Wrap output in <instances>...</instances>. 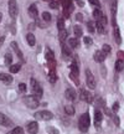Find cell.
<instances>
[{
	"mask_svg": "<svg viewBox=\"0 0 124 134\" xmlns=\"http://www.w3.org/2000/svg\"><path fill=\"white\" fill-rule=\"evenodd\" d=\"M123 68H124V62L122 60H117V62H115V71L120 72L123 71Z\"/></svg>",
	"mask_w": 124,
	"mask_h": 134,
	"instance_id": "obj_23",
	"label": "cell"
},
{
	"mask_svg": "<svg viewBox=\"0 0 124 134\" xmlns=\"http://www.w3.org/2000/svg\"><path fill=\"white\" fill-rule=\"evenodd\" d=\"M46 60H47V62H52V61H55V55H53V52L48 47L46 48Z\"/></svg>",
	"mask_w": 124,
	"mask_h": 134,
	"instance_id": "obj_19",
	"label": "cell"
},
{
	"mask_svg": "<svg viewBox=\"0 0 124 134\" xmlns=\"http://www.w3.org/2000/svg\"><path fill=\"white\" fill-rule=\"evenodd\" d=\"M26 40H27V42H29L30 46H35V42H36V40H35V36H33V34H27V35H26Z\"/></svg>",
	"mask_w": 124,
	"mask_h": 134,
	"instance_id": "obj_21",
	"label": "cell"
},
{
	"mask_svg": "<svg viewBox=\"0 0 124 134\" xmlns=\"http://www.w3.org/2000/svg\"><path fill=\"white\" fill-rule=\"evenodd\" d=\"M117 55H118L119 60H122V61H123V60H124V52H123V51H118V53H117Z\"/></svg>",
	"mask_w": 124,
	"mask_h": 134,
	"instance_id": "obj_43",
	"label": "cell"
},
{
	"mask_svg": "<svg viewBox=\"0 0 124 134\" xmlns=\"http://www.w3.org/2000/svg\"><path fill=\"white\" fill-rule=\"evenodd\" d=\"M70 77H71V80L75 82L76 85H80V80H78V76H77V75H73V73H71V75H70Z\"/></svg>",
	"mask_w": 124,
	"mask_h": 134,
	"instance_id": "obj_38",
	"label": "cell"
},
{
	"mask_svg": "<svg viewBox=\"0 0 124 134\" xmlns=\"http://www.w3.org/2000/svg\"><path fill=\"white\" fill-rule=\"evenodd\" d=\"M29 15L32 18V19H37V15H38V11H37V6L35 4H31L29 8Z\"/></svg>",
	"mask_w": 124,
	"mask_h": 134,
	"instance_id": "obj_14",
	"label": "cell"
},
{
	"mask_svg": "<svg viewBox=\"0 0 124 134\" xmlns=\"http://www.w3.org/2000/svg\"><path fill=\"white\" fill-rule=\"evenodd\" d=\"M24 103L29 108H31V109H35V108H37L38 107V98L36 96H25L24 97Z\"/></svg>",
	"mask_w": 124,
	"mask_h": 134,
	"instance_id": "obj_2",
	"label": "cell"
},
{
	"mask_svg": "<svg viewBox=\"0 0 124 134\" xmlns=\"http://www.w3.org/2000/svg\"><path fill=\"white\" fill-rule=\"evenodd\" d=\"M0 81L9 85L13 82V77H11V75H8V73H0Z\"/></svg>",
	"mask_w": 124,
	"mask_h": 134,
	"instance_id": "obj_15",
	"label": "cell"
},
{
	"mask_svg": "<svg viewBox=\"0 0 124 134\" xmlns=\"http://www.w3.org/2000/svg\"><path fill=\"white\" fill-rule=\"evenodd\" d=\"M19 90L21 92H25L26 90H27V86H26L25 83H20V85H19Z\"/></svg>",
	"mask_w": 124,
	"mask_h": 134,
	"instance_id": "obj_42",
	"label": "cell"
},
{
	"mask_svg": "<svg viewBox=\"0 0 124 134\" xmlns=\"http://www.w3.org/2000/svg\"><path fill=\"white\" fill-rule=\"evenodd\" d=\"M112 118H113V120H114V123L117 125H119V118L117 117V115H112Z\"/></svg>",
	"mask_w": 124,
	"mask_h": 134,
	"instance_id": "obj_44",
	"label": "cell"
},
{
	"mask_svg": "<svg viewBox=\"0 0 124 134\" xmlns=\"http://www.w3.org/2000/svg\"><path fill=\"white\" fill-rule=\"evenodd\" d=\"M57 27L60 31L65 30V19H63V18H60V19L57 20Z\"/></svg>",
	"mask_w": 124,
	"mask_h": 134,
	"instance_id": "obj_28",
	"label": "cell"
},
{
	"mask_svg": "<svg viewBox=\"0 0 124 134\" xmlns=\"http://www.w3.org/2000/svg\"><path fill=\"white\" fill-rule=\"evenodd\" d=\"M27 132L30 134H36L38 132V124L37 122H30L27 124Z\"/></svg>",
	"mask_w": 124,
	"mask_h": 134,
	"instance_id": "obj_12",
	"label": "cell"
},
{
	"mask_svg": "<svg viewBox=\"0 0 124 134\" xmlns=\"http://www.w3.org/2000/svg\"><path fill=\"white\" fill-rule=\"evenodd\" d=\"M76 19L78 20V21H82V20H83V15H82V14H77Z\"/></svg>",
	"mask_w": 124,
	"mask_h": 134,
	"instance_id": "obj_47",
	"label": "cell"
},
{
	"mask_svg": "<svg viewBox=\"0 0 124 134\" xmlns=\"http://www.w3.org/2000/svg\"><path fill=\"white\" fill-rule=\"evenodd\" d=\"M68 45H70L72 48H77L80 46V41H78L77 37H71V38H68Z\"/></svg>",
	"mask_w": 124,
	"mask_h": 134,
	"instance_id": "obj_18",
	"label": "cell"
},
{
	"mask_svg": "<svg viewBox=\"0 0 124 134\" xmlns=\"http://www.w3.org/2000/svg\"><path fill=\"white\" fill-rule=\"evenodd\" d=\"M62 52H63V55H65V56H67V57H68V56H71V48L70 47H67V45H65V43H62Z\"/></svg>",
	"mask_w": 124,
	"mask_h": 134,
	"instance_id": "obj_25",
	"label": "cell"
},
{
	"mask_svg": "<svg viewBox=\"0 0 124 134\" xmlns=\"http://www.w3.org/2000/svg\"><path fill=\"white\" fill-rule=\"evenodd\" d=\"M42 19H43V21H47V23H50V21H51V14H50V13H47V11H43V13H42Z\"/></svg>",
	"mask_w": 124,
	"mask_h": 134,
	"instance_id": "obj_33",
	"label": "cell"
},
{
	"mask_svg": "<svg viewBox=\"0 0 124 134\" xmlns=\"http://www.w3.org/2000/svg\"><path fill=\"white\" fill-rule=\"evenodd\" d=\"M9 14L13 19L18 16V4H16V0H9Z\"/></svg>",
	"mask_w": 124,
	"mask_h": 134,
	"instance_id": "obj_6",
	"label": "cell"
},
{
	"mask_svg": "<svg viewBox=\"0 0 124 134\" xmlns=\"http://www.w3.org/2000/svg\"><path fill=\"white\" fill-rule=\"evenodd\" d=\"M102 119H103V115H102V113H100V110L95 109V112H94V125H95L97 129H99L100 128Z\"/></svg>",
	"mask_w": 124,
	"mask_h": 134,
	"instance_id": "obj_7",
	"label": "cell"
},
{
	"mask_svg": "<svg viewBox=\"0 0 124 134\" xmlns=\"http://www.w3.org/2000/svg\"><path fill=\"white\" fill-rule=\"evenodd\" d=\"M81 99L87 102V103H92V100H93V97L89 92H87L86 90H82L81 91Z\"/></svg>",
	"mask_w": 124,
	"mask_h": 134,
	"instance_id": "obj_11",
	"label": "cell"
},
{
	"mask_svg": "<svg viewBox=\"0 0 124 134\" xmlns=\"http://www.w3.org/2000/svg\"><path fill=\"white\" fill-rule=\"evenodd\" d=\"M83 42L86 43V45H92V38L89 37V36H86V37H83Z\"/></svg>",
	"mask_w": 124,
	"mask_h": 134,
	"instance_id": "obj_39",
	"label": "cell"
},
{
	"mask_svg": "<svg viewBox=\"0 0 124 134\" xmlns=\"http://www.w3.org/2000/svg\"><path fill=\"white\" fill-rule=\"evenodd\" d=\"M118 109H119V103L117 102V103L113 104V110H114V112H118Z\"/></svg>",
	"mask_w": 124,
	"mask_h": 134,
	"instance_id": "obj_45",
	"label": "cell"
},
{
	"mask_svg": "<svg viewBox=\"0 0 124 134\" xmlns=\"http://www.w3.org/2000/svg\"><path fill=\"white\" fill-rule=\"evenodd\" d=\"M46 130H47L48 134H60V132H58L55 127H47V128H46Z\"/></svg>",
	"mask_w": 124,
	"mask_h": 134,
	"instance_id": "obj_35",
	"label": "cell"
},
{
	"mask_svg": "<svg viewBox=\"0 0 124 134\" xmlns=\"http://www.w3.org/2000/svg\"><path fill=\"white\" fill-rule=\"evenodd\" d=\"M20 68H21L20 65H11V66H10V72H11V73H18V72L20 71Z\"/></svg>",
	"mask_w": 124,
	"mask_h": 134,
	"instance_id": "obj_32",
	"label": "cell"
},
{
	"mask_svg": "<svg viewBox=\"0 0 124 134\" xmlns=\"http://www.w3.org/2000/svg\"><path fill=\"white\" fill-rule=\"evenodd\" d=\"M114 40L115 42L120 45L122 43V37H120V31H119V27L118 26H114Z\"/></svg>",
	"mask_w": 124,
	"mask_h": 134,
	"instance_id": "obj_17",
	"label": "cell"
},
{
	"mask_svg": "<svg viewBox=\"0 0 124 134\" xmlns=\"http://www.w3.org/2000/svg\"><path fill=\"white\" fill-rule=\"evenodd\" d=\"M1 19H3V14L0 13V23H1Z\"/></svg>",
	"mask_w": 124,
	"mask_h": 134,
	"instance_id": "obj_50",
	"label": "cell"
},
{
	"mask_svg": "<svg viewBox=\"0 0 124 134\" xmlns=\"http://www.w3.org/2000/svg\"><path fill=\"white\" fill-rule=\"evenodd\" d=\"M117 0H110V13H112V21H113V25L117 26L115 24V13H117Z\"/></svg>",
	"mask_w": 124,
	"mask_h": 134,
	"instance_id": "obj_9",
	"label": "cell"
},
{
	"mask_svg": "<svg viewBox=\"0 0 124 134\" xmlns=\"http://www.w3.org/2000/svg\"><path fill=\"white\" fill-rule=\"evenodd\" d=\"M5 41V36H0V47H1V45L4 43Z\"/></svg>",
	"mask_w": 124,
	"mask_h": 134,
	"instance_id": "obj_48",
	"label": "cell"
},
{
	"mask_svg": "<svg viewBox=\"0 0 124 134\" xmlns=\"http://www.w3.org/2000/svg\"><path fill=\"white\" fill-rule=\"evenodd\" d=\"M35 118L40 120H51L53 118V114L48 110H38L35 113Z\"/></svg>",
	"mask_w": 124,
	"mask_h": 134,
	"instance_id": "obj_4",
	"label": "cell"
},
{
	"mask_svg": "<svg viewBox=\"0 0 124 134\" xmlns=\"http://www.w3.org/2000/svg\"><path fill=\"white\" fill-rule=\"evenodd\" d=\"M89 124H91V119H89L88 112H87V113H83V114L80 117V120H78V127H80L81 132H87L88 128H89Z\"/></svg>",
	"mask_w": 124,
	"mask_h": 134,
	"instance_id": "obj_1",
	"label": "cell"
},
{
	"mask_svg": "<svg viewBox=\"0 0 124 134\" xmlns=\"http://www.w3.org/2000/svg\"><path fill=\"white\" fill-rule=\"evenodd\" d=\"M73 31H75V35H76V37H82V35H83V31H82V27L80 25H76L75 27H73Z\"/></svg>",
	"mask_w": 124,
	"mask_h": 134,
	"instance_id": "obj_20",
	"label": "cell"
},
{
	"mask_svg": "<svg viewBox=\"0 0 124 134\" xmlns=\"http://www.w3.org/2000/svg\"><path fill=\"white\" fill-rule=\"evenodd\" d=\"M9 134H24V129L21 127H15Z\"/></svg>",
	"mask_w": 124,
	"mask_h": 134,
	"instance_id": "obj_31",
	"label": "cell"
},
{
	"mask_svg": "<svg viewBox=\"0 0 124 134\" xmlns=\"http://www.w3.org/2000/svg\"><path fill=\"white\" fill-rule=\"evenodd\" d=\"M31 90H32L33 96H36L38 99L42 97V88H41V86H40V83L36 82L35 78H31Z\"/></svg>",
	"mask_w": 124,
	"mask_h": 134,
	"instance_id": "obj_3",
	"label": "cell"
},
{
	"mask_svg": "<svg viewBox=\"0 0 124 134\" xmlns=\"http://www.w3.org/2000/svg\"><path fill=\"white\" fill-rule=\"evenodd\" d=\"M11 61H13L11 53H6V55H5V63H6V65H11Z\"/></svg>",
	"mask_w": 124,
	"mask_h": 134,
	"instance_id": "obj_36",
	"label": "cell"
},
{
	"mask_svg": "<svg viewBox=\"0 0 124 134\" xmlns=\"http://www.w3.org/2000/svg\"><path fill=\"white\" fill-rule=\"evenodd\" d=\"M95 27H97V31H98V32H100V34H104L105 32V26L100 24V21H97Z\"/></svg>",
	"mask_w": 124,
	"mask_h": 134,
	"instance_id": "obj_27",
	"label": "cell"
},
{
	"mask_svg": "<svg viewBox=\"0 0 124 134\" xmlns=\"http://www.w3.org/2000/svg\"><path fill=\"white\" fill-rule=\"evenodd\" d=\"M48 81L51 82V83H55V82L57 81V76H56V73H55V70H51V71H50V75H48Z\"/></svg>",
	"mask_w": 124,
	"mask_h": 134,
	"instance_id": "obj_24",
	"label": "cell"
},
{
	"mask_svg": "<svg viewBox=\"0 0 124 134\" xmlns=\"http://www.w3.org/2000/svg\"><path fill=\"white\" fill-rule=\"evenodd\" d=\"M102 51H103V53H104L105 56H107V55H109L110 53V46L109 45H107V43H104V45H103V47H102Z\"/></svg>",
	"mask_w": 124,
	"mask_h": 134,
	"instance_id": "obj_34",
	"label": "cell"
},
{
	"mask_svg": "<svg viewBox=\"0 0 124 134\" xmlns=\"http://www.w3.org/2000/svg\"><path fill=\"white\" fill-rule=\"evenodd\" d=\"M105 60V55L103 51H95L94 52V61L95 62H103Z\"/></svg>",
	"mask_w": 124,
	"mask_h": 134,
	"instance_id": "obj_16",
	"label": "cell"
},
{
	"mask_svg": "<svg viewBox=\"0 0 124 134\" xmlns=\"http://www.w3.org/2000/svg\"><path fill=\"white\" fill-rule=\"evenodd\" d=\"M50 8H51V9H57L58 1H50Z\"/></svg>",
	"mask_w": 124,
	"mask_h": 134,
	"instance_id": "obj_40",
	"label": "cell"
},
{
	"mask_svg": "<svg viewBox=\"0 0 124 134\" xmlns=\"http://www.w3.org/2000/svg\"><path fill=\"white\" fill-rule=\"evenodd\" d=\"M0 125H4V127H13L14 123H13V120L9 119L5 114L0 113Z\"/></svg>",
	"mask_w": 124,
	"mask_h": 134,
	"instance_id": "obj_8",
	"label": "cell"
},
{
	"mask_svg": "<svg viewBox=\"0 0 124 134\" xmlns=\"http://www.w3.org/2000/svg\"><path fill=\"white\" fill-rule=\"evenodd\" d=\"M86 82H87V86L89 87L91 90H94L95 88V80H94V76L93 73L91 72L89 68L86 70Z\"/></svg>",
	"mask_w": 124,
	"mask_h": 134,
	"instance_id": "obj_5",
	"label": "cell"
},
{
	"mask_svg": "<svg viewBox=\"0 0 124 134\" xmlns=\"http://www.w3.org/2000/svg\"><path fill=\"white\" fill-rule=\"evenodd\" d=\"M10 46L13 47V50L15 51V53L18 55V57L22 61V62H25V58H24V55H22V52H21V50L19 48V46H18V43L15 42V41H13V42L10 43Z\"/></svg>",
	"mask_w": 124,
	"mask_h": 134,
	"instance_id": "obj_10",
	"label": "cell"
},
{
	"mask_svg": "<svg viewBox=\"0 0 124 134\" xmlns=\"http://www.w3.org/2000/svg\"><path fill=\"white\" fill-rule=\"evenodd\" d=\"M75 1H76V4L78 5V6H83V5H84V3H83V1H82V0H75Z\"/></svg>",
	"mask_w": 124,
	"mask_h": 134,
	"instance_id": "obj_46",
	"label": "cell"
},
{
	"mask_svg": "<svg viewBox=\"0 0 124 134\" xmlns=\"http://www.w3.org/2000/svg\"><path fill=\"white\" fill-rule=\"evenodd\" d=\"M89 3H91L92 5H94V6H97L98 9L100 8V3H99V0H89Z\"/></svg>",
	"mask_w": 124,
	"mask_h": 134,
	"instance_id": "obj_41",
	"label": "cell"
},
{
	"mask_svg": "<svg viewBox=\"0 0 124 134\" xmlns=\"http://www.w3.org/2000/svg\"><path fill=\"white\" fill-rule=\"evenodd\" d=\"M71 73L77 75V76H78V73H80V68H78V65H77L76 62H73L71 65Z\"/></svg>",
	"mask_w": 124,
	"mask_h": 134,
	"instance_id": "obj_26",
	"label": "cell"
},
{
	"mask_svg": "<svg viewBox=\"0 0 124 134\" xmlns=\"http://www.w3.org/2000/svg\"><path fill=\"white\" fill-rule=\"evenodd\" d=\"M67 36H68V31H67V30H62V31H60L58 37H60V41H61V43L65 42V40L67 38Z\"/></svg>",
	"mask_w": 124,
	"mask_h": 134,
	"instance_id": "obj_22",
	"label": "cell"
},
{
	"mask_svg": "<svg viewBox=\"0 0 124 134\" xmlns=\"http://www.w3.org/2000/svg\"><path fill=\"white\" fill-rule=\"evenodd\" d=\"M29 29H30V30L33 29V24H30V25H29Z\"/></svg>",
	"mask_w": 124,
	"mask_h": 134,
	"instance_id": "obj_49",
	"label": "cell"
},
{
	"mask_svg": "<svg viewBox=\"0 0 124 134\" xmlns=\"http://www.w3.org/2000/svg\"><path fill=\"white\" fill-rule=\"evenodd\" d=\"M93 16H94V18H95V20L98 21V20H99L100 18L103 16V14H102V11H100V10L98 9V8H97V9H94V10H93Z\"/></svg>",
	"mask_w": 124,
	"mask_h": 134,
	"instance_id": "obj_29",
	"label": "cell"
},
{
	"mask_svg": "<svg viewBox=\"0 0 124 134\" xmlns=\"http://www.w3.org/2000/svg\"><path fill=\"white\" fill-rule=\"evenodd\" d=\"M65 112H66L68 115H73L75 114V108L72 105H66L65 107Z\"/></svg>",
	"mask_w": 124,
	"mask_h": 134,
	"instance_id": "obj_30",
	"label": "cell"
},
{
	"mask_svg": "<svg viewBox=\"0 0 124 134\" xmlns=\"http://www.w3.org/2000/svg\"><path fill=\"white\" fill-rule=\"evenodd\" d=\"M65 96H66V98L68 100H75L77 94H76V91H75L73 88H67L66 92H65Z\"/></svg>",
	"mask_w": 124,
	"mask_h": 134,
	"instance_id": "obj_13",
	"label": "cell"
},
{
	"mask_svg": "<svg viewBox=\"0 0 124 134\" xmlns=\"http://www.w3.org/2000/svg\"><path fill=\"white\" fill-rule=\"evenodd\" d=\"M87 26H88V31L89 32H94V24H93V21H88Z\"/></svg>",
	"mask_w": 124,
	"mask_h": 134,
	"instance_id": "obj_37",
	"label": "cell"
}]
</instances>
